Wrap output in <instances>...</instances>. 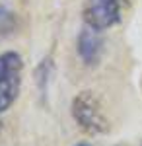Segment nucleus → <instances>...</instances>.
Listing matches in <instances>:
<instances>
[{
  "instance_id": "1",
  "label": "nucleus",
  "mask_w": 142,
  "mask_h": 146,
  "mask_svg": "<svg viewBox=\"0 0 142 146\" xmlns=\"http://www.w3.org/2000/svg\"><path fill=\"white\" fill-rule=\"evenodd\" d=\"M72 117L88 135H101L109 129L103 107L92 92H82L72 100Z\"/></svg>"
},
{
  "instance_id": "2",
  "label": "nucleus",
  "mask_w": 142,
  "mask_h": 146,
  "mask_svg": "<svg viewBox=\"0 0 142 146\" xmlns=\"http://www.w3.org/2000/svg\"><path fill=\"white\" fill-rule=\"evenodd\" d=\"M23 60L14 51H6L0 55V113L8 111L12 103L18 100L22 88Z\"/></svg>"
},
{
  "instance_id": "3",
  "label": "nucleus",
  "mask_w": 142,
  "mask_h": 146,
  "mask_svg": "<svg viewBox=\"0 0 142 146\" xmlns=\"http://www.w3.org/2000/svg\"><path fill=\"white\" fill-rule=\"evenodd\" d=\"M127 0H86L84 4V23L96 31H105L123 20Z\"/></svg>"
},
{
  "instance_id": "4",
  "label": "nucleus",
  "mask_w": 142,
  "mask_h": 146,
  "mask_svg": "<svg viewBox=\"0 0 142 146\" xmlns=\"http://www.w3.org/2000/svg\"><path fill=\"white\" fill-rule=\"evenodd\" d=\"M101 51H103V39H101L99 31L86 25L78 35V55H80V58L88 66L98 64Z\"/></svg>"
},
{
  "instance_id": "5",
  "label": "nucleus",
  "mask_w": 142,
  "mask_h": 146,
  "mask_svg": "<svg viewBox=\"0 0 142 146\" xmlns=\"http://www.w3.org/2000/svg\"><path fill=\"white\" fill-rule=\"evenodd\" d=\"M12 27H14V14L4 6H0V33L10 31Z\"/></svg>"
},
{
  "instance_id": "6",
  "label": "nucleus",
  "mask_w": 142,
  "mask_h": 146,
  "mask_svg": "<svg viewBox=\"0 0 142 146\" xmlns=\"http://www.w3.org/2000/svg\"><path fill=\"white\" fill-rule=\"evenodd\" d=\"M76 146H92V144H88V142H80V144H76Z\"/></svg>"
},
{
  "instance_id": "7",
  "label": "nucleus",
  "mask_w": 142,
  "mask_h": 146,
  "mask_svg": "<svg viewBox=\"0 0 142 146\" xmlns=\"http://www.w3.org/2000/svg\"><path fill=\"white\" fill-rule=\"evenodd\" d=\"M140 146H142V144H140Z\"/></svg>"
}]
</instances>
